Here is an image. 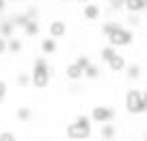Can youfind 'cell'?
I'll return each mask as SVG.
<instances>
[{
  "instance_id": "cell-26",
  "label": "cell",
  "mask_w": 147,
  "mask_h": 141,
  "mask_svg": "<svg viewBox=\"0 0 147 141\" xmlns=\"http://www.w3.org/2000/svg\"><path fill=\"white\" fill-rule=\"evenodd\" d=\"M128 24L130 26H141V15H128Z\"/></svg>"
},
{
  "instance_id": "cell-28",
  "label": "cell",
  "mask_w": 147,
  "mask_h": 141,
  "mask_svg": "<svg viewBox=\"0 0 147 141\" xmlns=\"http://www.w3.org/2000/svg\"><path fill=\"white\" fill-rule=\"evenodd\" d=\"M141 93H143V102L147 104V87H145V89H141Z\"/></svg>"
},
{
  "instance_id": "cell-27",
  "label": "cell",
  "mask_w": 147,
  "mask_h": 141,
  "mask_svg": "<svg viewBox=\"0 0 147 141\" xmlns=\"http://www.w3.org/2000/svg\"><path fill=\"white\" fill-rule=\"evenodd\" d=\"M2 54H7V39L0 37V57H2Z\"/></svg>"
},
{
  "instance_id": "cell-2",
  "label": "cell",
  "mask_w": 147,
  "mask_h": 141,
  "mask_svg": "<svg viewBox=\"0 0 147 141\" xmlns=\"http://www.w3.org/2000/svg\"><path fill=\"white\" fill-rule=\"evenodd\" d=\"M52 80V67L48 65L46 57H37L32 61V72H30V85L35 89H46Z\"/></svg>"
},
{
  "instance_id": "cell-29",
  "label": "cell",
  "mask_w": 147,
  "mask_h": 141,
  "mask_svg": "<svg viewBox=\"0 0 147 141\" xmlns=\"http://www.w3.org/2000/svg\"><path fill=\"white\" fill-rule=\"evenodd\" d=\"M5 9H7V2H5V0H0V13H2Z\"/></svg>"
},
{
  "instance_id": "cell-11",
  "label": "cell",
  "mask_w": 147,
  "mask_h": 141,
  "mask_svg": "<svg viewBox=\"0 0 147 141\" xmlns=\"http://www.w3.org/2000/svg\"><path fill=\"white\" fill-rule=\"evenodd\" d=\"M100 137H102V141H113L117 137V126H113V124L100 126Z\"/></svg>"
},
{
  "instance_id": "cell-23",
  "label": "cell",
  "mask_w": 147,
  "mask_h": 141,
  "mask_svg": "<svg viewBox=\"0 0 147 141\" xmlns=\"http://www.w3.org/2000/svg\"><path fill=\"white\" fill-rule=\"evenodd\" d=\"M0 141H18V137H15L13 130H2L0 132Z\"/></svg>"
},
{
  "instance_id": "cell-17",
  "label": "cell",
  "mask_w": 147,
  "mask_h": 141,
  "mask_svg": "<svg viewBox=\"0 0 147 141\" xmlns=\"http://www.w3.org/2000/svg\"><path fill=\"white\" fill-rule=\"evenodd\" d=\"M15 117H18V122H30V117H32L30 106H20V109L15 111Z\"/></svg>"
},
{
  "instance_id": "cell-24",
  "label": "cell",
  "mask_w": 147,
  "mask_h": 141,
  "mask_svg": "<svg viewBox=\"0 0 147 141\" xmlns=\"http://www.w3.org/2000/svg\"><path fill=\"white\" fill-rule=\"evenodd\" d=\"M7 89H9L7 80H5V78H0V104H2V102H5V98H7Z\"/></svg>"
},
{
  "instance_id": "cell-8",
  "label": "cell",
  "mask_w": 147,
  "mask_h": 141,
  "mask_svg": "<svg viewBox=\"0 0 147 141\" xmlns=\"http://www.w3.org/2000/svg\"><path fill=\"white\" fill-rule=\"evenodd\" d=\"M106 65H108V69H110L113 74H119V72H125V67H128V61H125L123 54H119V52H117V54L113 57V59H110Z\"/></svg>"
},
{
  "instance_id": "cell-1",
  "label": "cell",
  "mask_w": 147,
  "mask_h": 141,
  "mask_svg": "<svg viewBox=\"0 0 147 141\" xmlns=\"http://www.w3.org/2000/svg\"><path fill=\"white\" fill-rule=\"evenodd\" d=\"M102 33L108 39V46H113L115 50L117 48H125V46H130L134 41L132 28L123 26L121 22H104L102 24Z\"/></svg>"
},
{
  "instance_id": "cell-25",
  "label": "cell",
  "mask_w": 147,
  "mask_h": 141,
  "mask_svg": "<svg viewBox=\"0 0 147 141\" xmlns=\"http://www.w3.org/2000/svg\"><path fill=\"white\" fill-rule=\"evenodd\" d=\"M108 5H110V11H123V0H113Z\"/></svg>"
},
{
  "instance_id": "cell-9",
  "label": "cell",
  "mask_w": 147,
  "mask_h": 141,
  "mask_svg": "<svg viewBox=\"0 0 147 141\" xmlns=\"http://www.w3.org/2000/svg\"><path fill=\"white\" fill-rule=\"evenodd\" d=\"M100 15H102V9H100V5H95V2H89V5L82 7V18L89 20V22L100 20Z\"/></svg>"
},
{
  "instance_id": "cell-18",
  "label": "cell",
  "mask_w": 147,
  "mask_h": 141,
  "mask_svg": "<svg viewBox=\"0 0 147 141\" xmlns=\"http://www.w3.org/2000/svg\"><path fill=\"white\" fill-rule=\"evenodd\" d=\"M125 76H128L130 80H136V78L141 76V65H138V63H128V67H125Z\"/></svg>"
},
{
  "instance_id": "cell-6",
  "label": "cell",
  "mask_w": 147,
  "mask_h": 141,
  "mask_svg": "<svg viewBox=\"0 0 147 141\" xmlns=\"http://www.w3.org/2000/svg\"><path fill=\"white\" fill-rule=\"evenodd\" d=\"M67 35V22L65 20H52L50 24H48V37L50 39H61V37Z\"/></svg>"
},
{
  "instance_id": "cell-16",
  "label": "cell",
  "mask_w": 147,
  "mask_h": 141,
  "mask_svg": "<svg viewBox=\"0 0 147 141\" xmlns=\"http://www.w3.org/2000/svg\"><path fill=\"white\" fill-rule=\"evenodd\" d=\"M102 74V67L97 63H91L87 69H84V78H89V80H95V78H100Z\"/></svg>"
},
{
  "instance_id": "cell-19",
  "label": "cell",
  "mask_w": 147,
  "mask_h": 141,
  "mask_svg": "<svg viewBox=\"0 0 147 141\" xmlns=\"http://www.w3.org/2000/svg\"><path fill=\"white\" fill-rule=\"evenodd\" d=\"M117 54V50L115 48H113V46H104V48H102L100 50V61H104V63H108L110 59H113V57Z\"/></svg>"
},
{
  "instance_id": "cell-20",
  "label": "cell",
  "mask_w": 147,
  "mask_h": 141,
  "mask_svg": "<svg viewBox=\"0 0 147 141\" xmlns=\"http://www.w3.org/2000/svg\"><path fill=\"white\" fill-rule=\"evenodd\" d=\"M15 85L18 87H28L30 85V74L28 72H20L18 76H15Z\"/></svg>"
},
{
  "instance_id": "cell-21",
  "label": "cell",
  "mask_w": 147,
  "mask_h": 141,
  "mask_svg": "<svg viewBox=\"0 0 147 141\" xmlns=\"http://www.w3.org/2000/svg\"><path fill=\"white\" fill-rule=\"evenodd\" d=\"M74 122L78 124V126H84V128H93V122H91V117H89V115H84V113H80L78 117L74 119Z\"/></svg>"
},
{
  "instance_id": "cell-30",
  "label": "cell",
  "mask_w": 147,
  "mask_h": 141,
  "mask_svg": "<svg viewBox=\"0 0 147 141\" xmlns=\"http://www.w3.org/2000/svg\"><path fill=\"white\" fill-rule=\"evenodd\" d=\"M143 141H147V132H145V135H143Z\"/></svg>"
},
{
  "instance_id": "cell-5",
  "label": "cell",
  "mask_w": 147,
  "mask_h": 141,
  "mask_svg": "<svg viewBox=\"0 0 147 141\" xmlns=\"http://www.w3.org/2000/svg\"><path fill=\"white\" fill-rule=\"evenodd\" d=\"M91 135H93V128L78 126L76 122H71V124H67V126H65V137H67V139H71V141H84V139H89Z\"/></svg>"
},
{
  "instance_id": "cell-4",
  "label": "cell",
  "mask_w": 147,
  "mask_h": 141,
  "mask_svg": "<svg viewBox=\"0 0 147 141\" xmlns=\"http://www.w3.org/2000/svg\"><path fill=\"white\" fill-rule=\"evenodd\" d=\"M115 115H117V111L113 109V106H108V104H97V106H93V109H91V115H89V117H91V122L104 126V124H113Z\"/></svg>"
},
{
  "instance_id": "cell-3",
  "label": "cell",
  "mask_w": 147,
  "mask_h": 141,
  "mask_svg": "<svg viewBox=\"0 0 147 141\" xmlns=\"http://www.w3.org/2000/svg\"><path fill=\"white\" fill-rule=\"evenodd\" d=\"M123 104H125V111L132 115H143L147 113V104L143 102V93L141 89H128L125 91V98H123Z\"/></svg>"
},
{
  "instance_id": "cell-12",
  "label": "cell",
  "mask_w": 147,
  "mask_h": 141,
  "mask_svg": "<svg viewBox=\"0 0 147 141\" xmlns=\"http://www.w3.org/2000/svg\"><path fill=\"white\" fill-rule=\"evenodd\" d=\"M13 31H15V26L11 24L9 18L0 20V37H2V39H11V37H13Z\"/></svg>"
},
{
  "instance_id": "cell-14",
  "label": "cell",
  "mask_w": 147,
  "mask_h": 141,
  "mask_svg": "<svg viewBox=\"0 0 147 141\" xmlns=\"http://www.w3.org/2000/svg\"><path fill=\"white\" fill-rule=\"evenodd\" d=\"M24 48L22 39H18V37H11V39H7V52H11V54H20Z\"/></svg>"
},
{
  "instance_id": "cell-22",
  "label": "cell",
  "mask_w": 147,
  "mask_h": 141,
  "mask_svg": "<svg viewBox=\"0 0 147 141\" xmlns=\"http://www.w3.org/2000/svg\"><path fill=\"white\" fill-rule=\"evenodd\" d=\"M74 63H76V65H78V67H80V69H82V72H84V69H87L89 65H91V59H89L87 54H80L78 59L74 61Z\"/></svg>"
},
{
  "instance_id": "cell-15",
  "label": "cell",
  "mask_w": 147,
  "mask_h": 141,
  "mask_svg": "<svg viewBox=\"0 0 147 141\" xmlns=\"http://www.w3.org/2000/svg\"><path fill=\"white\" fill-rule=\"evenodd\" d=\"M22 28H24V33H26L28 37H37V35H39V31H41V28H39V22H32V20H28Z\"/></svg>"
},
{
  "instance_id": "cell-31",
  "label": "cell",
  "mask_w": 147,
  "mask_h": 141,
  "mask_svg": "<svg viewBox=\"0 0 147 141\" xmlns=\"http://www.w3.org/2000/svg\"><path fill=\"white\" fill-rule=\"evenodd\" d=\"M46 141H52V139H46Z\"/></svg>"
},
{
  "instance_id": "cell-10",
  "label": "cell",
  "mask_w": 147,
  "mask_h": 141,
  "mask_svg": "<svg viewBox=\"0 0 147 141\" xmlns=\"http://www.w3.org/2000/svg\"><path fill=\"white\" fill-rule=\"evenodd\" d=\"M82 76H84V72H82L76 63H69L67 67H65V78H67V80L78 82V80H82Z\"/></svg>"
},
{
  "instance_id": "cell-13",
  "label": "cell",
  "mask_w": 147,
  "mask_h": 141,
  "mask_svg": "<svg viewBox=\"0 0 147 141\" xmlns=\"http://www.w3.org/2000/svg\"><path fill=\"white\" fill-rule=\"evenodd\" d=\"M39 48H41V52H43V54H54V52L59 50V46H56V41H54V39H50V37L41 39Z\"/></svg>"
},
{
  "instance_id": "cell-32",
  "label": "cell",
  "mask_w": 147,
  "mask_h": 141,
  "mask_svg": "<svg viewBox=\"0 0 147 141\" xmlns=\"http://www.w3.org/2000/svg\"><path fill=\"white\" fill-rule=\"evenodd\" d=\"M18 141H20V139H18Z\"/></svg>"
},
{
  "instance_id": "cell-7",
  "label": "cell",
  "mask_w": 147,
  "mask_h": 141,
  "mask_svg": "<svg viewBox=\"0 0 147 141\" xmlns=\"http://www.w3.org/2000/svg\"><path fill=\"white\" fill-rule=\"evenodd\" d=\"M123 11H128V15H141L147 11V0H123Z\"/></svg>"
}]
</instances>
